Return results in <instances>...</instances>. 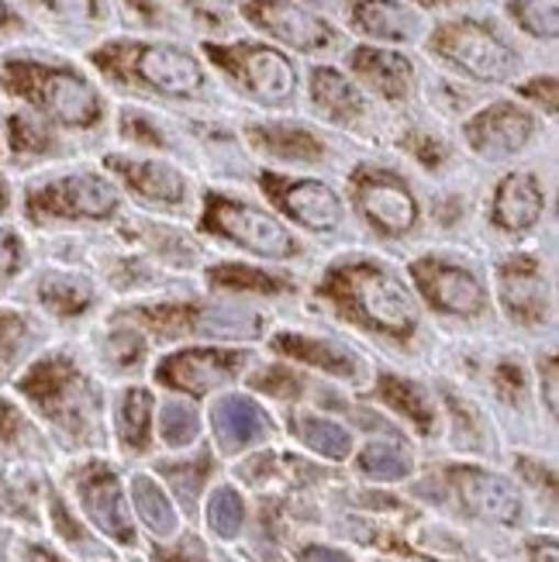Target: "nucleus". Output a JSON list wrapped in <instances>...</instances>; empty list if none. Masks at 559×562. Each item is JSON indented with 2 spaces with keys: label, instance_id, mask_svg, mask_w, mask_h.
Returning a JSON list of instances; mask_svg holds the SVG:
<instances>
[{
  "label": "nucleus",
  "instance_id": "nucleus-18",
  "mask_svg": "<svg viewBox=\"0 0 559 562\" xmlns=\"http://www.w3.org/2000/svg\"><path fill=\"white\" fill-rule=\"evenodd\" d=\"M501 301L525 325H543L549 314V286L536 262L518 259L501 266Z\"/></svg>",
  "mask_w": 559,
  "mask_h": 562
},
{
  "label": "nucleus",
  "instance_id": "nucleus-21",
  "mask_svg": "<svg viewBox=\"0 0 559 562\" xmlns=\"http://www.w3.org/2000/svg\"><path fill=\"white\" fill-rule=\"evenodd\" d=\"M353 72H359V80H367L377 93H383L387 101H404L411 93V77H415V66L407 56L391 53V48H377V45H359L349 56Z\"/></svg>",
  "mask_w": 559,
  "mask_h": 562
},
{
  "label": "nucleus",
  "instance_id": "nucleus-22",
  "mask_svg": "<svg viewBox=\"0 0 559 562\" xmlns=\"http://www.w3.org/2000/svg\"><path fill=\"white\" fill-rule=\"evenodd\" d=\"M353 21L362 35L383 42H411L422 32V18L401 0H356Z\"/></svg>",
  "mask_w": 559,
  "mask_h": 562
},
{
  "label": "nucleus",
  "instance_id": "nucleus-43",
  "mask_svg": "<svg viewBox=\"0 0 559 562\" xmlns=\"http://www.w3.org/2000/svg\"><path fill=\"white\" fill-rule=\"evenodd\" d=\"M301 562H353V559L335 549H325V546H308V549H301Z\"/></svg>",
  "mask_w": 559,
  "mask_h": 562
},
{
  "label": "nucleus",
  "instance_id": "nucleus-31",
  "mask_svg": "<svg viewBox=\"0 0 559 562\" xmlns=\"http://www.w3.org/2000/svg\"><path fill=\"white\" fill-rule=\"evenodd\" d=\"M507 11L532 38L552 42L559 32V0H512Z\"/></svg>",
  "mask_w": 559,
  "mask_h": 562
},
{
  "label": "nucleus",
  "instance_id": "nucleus-9",
  "mask_svg": "<svg viewBox=\"0 0 559 562\" xmlns=\"http://www.w3.org/2000/svg\"><path fill=\"white\" fill-rule=\"evenodd\" d=\"M411 277H415L418 290L435 311L477 317L488 307V286L467 266L443 262V259H418L411 266Z\"/></svg>",
  "mask_w": 559,
  "mask_h": 562
},
{
  "label": "nucleus",
  "instance_id": "nucleus-46",
  "mask_svg": "<svg viewBox=\"0 0 559 562\" xmlns=\"http://www.w3.org/2000/svg\"><path fill=\"white\" fill-rule=\"evenodd\" d=\"M546 404L556 411V359H546Z\"/></svg>",
  "mask_w": 559,
  "mask_h": 562
},
{
  "label": "nucleus",
  "instance_id": "nucleus-29",
  "mask_svg": "<svg viewBox=\"0 0 559 562\" xmlns=\"http://www.w3.org/2000/svg\"><path fill=\"white\" fill-rule=\"evenodd\" d=\"M132 497H135V510L142 515V521L149 525L156 539H169V535L177 531V510L149 476L132 480Z\"/></svg>",
  "mask_w": 559,
  "mask_h": 562
},
{
  "label": "nucleus",
  "instance_id": "nucleus-32",
  "mask_svg": "<svg viewBox=\"0 0 559 562\" xmlns=\"http://www.w3.org/2000/svg\"><path fill=\"white\" fill-rule=\"evenodd\" d=\"M208 525L222 539H238L242 525H246V504L232 491V486H217L208 501Z\"/></svg>",
  "mask_w": 559,
  "mask_h": 562
},
{
  "label": "nucleus",
  "instance_id": "nucleus-28",
  "mask_svg": "<svg viewBox=\"0 0 559 562\" xmlns=\"http://www.w3.org/2000/svg\"><path fill=\"white\" fill-rule=\"evenodd\" d=\"M294 431L311 452H318L325 459H346L353 452L349 431L343 425L328 422V418H318V414H301V418L294 422Z\"/></svg>",
  "mask_w": 559,
  "mask_h": 562
},
{
  "label": "nucleus",
  "instance_id": "nucleus-27",
  "mask_svg": "<svg viewBox=\"0 0 559 562\" xmlns=\"http://www.w3.org/2000/svg\"><path fill=\"white\" fill-rule=\"evenodd\" d=\"M380 397L391 404L398 414H404V418L415 425L422 435L432 431L435 425V411H432V401L425 397V390L415 386L411 380H401V376H383L380 380Z\"/></svg>",
  "mask_w": 559,
  "mask_h": 562
},
{
  "label": "nucleus",
  "instance_id": "nucleus-24",
  "mask_svg": "<svg viewBox=\"0 0 559 562\" xmlns=\"http://www.w3.org/2000/svg\"><path fill=\"white\" fill-rule=\"evenodd\" d=\"M273 346L283 356H294L308 366H318V370L332 373V376H353L359 373V359L349 349H338L332 341L322 338H308V335H280Z\"/></svg>",
  "mask_w": 559,
  "mask_h": 562
},
{
  "label": "nucleus",
  "instance_id": "nucleus-39",
  "mask_svg": "<svg viewBox=\"0 0 559 562\" xmlns=\"http://www.w3.org/2000/svg\"><path fill=\"white\" fill-rule=\"evenodd\" d=\"M48 8L63 18H72V21H93L97 18V0H45Z\"/></svg>",
  "mask_w": 559,
  "mask_h": 562
},
{
  "label": "nucleus",
  "instance_id": "nucleus-15",
  "mask_svg": "<svg viewBox=\"0 0 559 562\" xmlns=\"http://www.w3.org/2000/svg\"><path fill=\"white\" fill-rule=\"evenodd\" d=\"M21 390L53 414L56 422H66V425L77 422L87 404V386L66 359H48L35 366V370L24 376Z\"/></svg>",
  "mask_w": 559,
  "mask_h": 562
},
{
  "label": "nucleus",
  "instance_id": "nucleus-36",
  "mask_svg": "<svg viewBox=\"0 0 559 562\" xmlns=\"http://www.w3.org/2000/svg\"><path fill=\"white\" fill-rule=\"evenodd\" d=\"M211 280L217 286H228V290H283V283L277 277H266V273H256L249 266H222V270H214Z\"/></svg>",
  "mask_w": 559,
  "mask_h": 562
},
{
  "label": "nucleus",
  "instance_id": "nucleus-37",
  "mask_svg": "<svg viewBox=\"0 0 559 562\" xmlns=\"http://www.w3.org/2000/svg\"><path fill=\"white\" fill-rule=\"evenodd\" d=\"M204 473H208V456H201L198 462H193V467H166V476L174 480V486L187 501L198 497L201 483H204Z\"/></svg>",
  "mask_w": 559,
  "mask_h": 562
},
{
  "label": "nucleus",
  "instance_id": "nucleus-13",
  "mask_svg": "<svg viewBox=\"0 0 559 562\" xmlns=\"http://www.w3.org/2000/svg\"><path fill=\"white\" fill-rule=\"evenodd\" d=\"M242 366H246V352L238 349H183L166 356L156 376L163 386L187 390V394H208L211 386H222L238 376Z\"/></svg>",
  "mask_w": 559,
  "mask_h": 562
},
{
  "label": "nucleus",
  "instance_id": "nucleus-50",
  "mask_svg": "<svg viewBox=\"0 0 559 562\" xmlns=\"http://www.w3.org/2000/svg\"><path fill=\"white\" fill-rule=\"evenodd\" d=\"M4 546H8V539H4V531H0V552H4Z\"/></svg>",
  "mask_w": 559,
  "mask_h": 562
},
{
  "label": "nucleus",
  "instance_id": "nucleus-6",
  "mask_svg": "<svg viewBox=\"0 0 559 562\" xmlns=\"http://www.w3.org/2000/svg\"><path fill=\"white\" fill-rule=\"evenodd\" d=\"M211 63H217L232 80H238L262 104H290L298 93V69L287 53L262 42L208 45Z\"/></svg>",
  "mask_w": 559,
  "mask_h": 562
},
{
  "label": "nucleus",
  "instance_id": "nucleus-40",
  "mask_svg": "<svg viewBox=\"0 0 559 562\" xmlns=\"http://www.w3.org/2000/svg\"><path fill=\"white\" fill-rule=\"evenodd\" d=\"M21 266V241L11 232H0V280L11 277Z\"/></svg>",
  "mask_w": 559,
  "mask_h": 562
},
{
  "label": "nucleus",
  "instance_id": "nucleus-17",
  "mask_svg": "<svg viewBox=\"0 0 559 562\" xmlns=\"http://www.w3.org/2000/svg\"><path fill=\"white\" fill-rule=\"evenodd\" d=\"M543 211H546V193L532 173H512L497 183L491 204V217L497 228L528 232L543 222Z\"/></svg>",
  "mask_w": 559,
  "mask_h": 562
},
{
  "label": "nucleus",
  "instance_id": "nucleus-44",
  "mask_svg": "<svg viewBox=\"0 0 559 562\" xmlns=\"http://www.w3.org/2000/svg\"><path fill=\"white\" fill-rule=\"evenodd\" d=\"M525 93H528V97H536V101H543V97H546L549 111L556 108V80H552V77H546V83H543V80L528 83V87H525Z\"/></svg>",
  "mask_w": 559,
  "mask_h": 562
},
{
  "label": "nucleus",
  "instance_id": "nucleus-48",
  "mask_svg": "<svg viewBox=\"0 0 559 562\" xmlns=\"http://www.w3.org/2000/svg\"><path fill=\"white\" fill-rule=\"evenodd\" d=\"M4 207H8V187L0 180V214H4Z\"/></svg>",
  "mask_w": 559,
  "mask_h": 562
},
{
  "label": "nucleus",
  "instance_id": "nucleus-30",
  "mask_svg": "<svg viewBox=\"0 0 559 562\" xmlns=\"http://www.w3.org/2000/svg\"><path fill=\"white\" fill-rule=\"evenodd\" d=\"M153 394L142 386H132L125 397H121V407H118V428H121V438H125V446L132 449H145L149 446V431H153Z\"/></svg>",
  "mask_w": 559,
  "mask_h": 562
},
{
  "label": "nucleus",
  "instance_id": "nucleus-35",
  "mask_svg": "<svg viewBox=\"0 0 559 562\" xmlns=\"http://www.w3.org/2000/svg\"><path fill=\"white\" fill-rule=\"evenodd\" d=\"M42 301L53 304L63 314H77L90 304V286L69 280V277H48L42 283Z\"/></svg>",
  "mask_w": 559,
  "mask_h": 562
},
{
  "label": "nucleus",
  "instance_id": "nucleus-47",
  "mask_svg": "<svg viewBox=\"0 0 559 562\" xmlns=\"http://www.w3.org/2000/svg\"><path fill=\"white\" fill-rule=\"evenodd\" d=\"M29 559H32V562H59L48 549H29Z\"/></svg>",
  "mask_w": 559,
  "mask_h": 562
},
{
  "label": "nucleus",
  "instance_id": "nucleus-16",
  "mask_svg": "<svg viewBox=\"0 0 559 562\" xmlns=\"http://www.w3.org/2000/svg\"><path fill=\"white\" fill-rule=\"evenodd\" d=\"M80 497L90 521L111 535L114 542H135V528L128 521V507H125V491H121V480L108 467H90L80 476Z\"/></svg>",
  "mask_w": 559,
  "mask_h": 562
},
{
  "label": "nucleus",
  "instance_id": "nucleus-12",
  "mask_svg": "<svg viewBox=\"0 0 559 562\" xmlns=\"http://www.w3.org/2000/svg\"><path fill=\"white\" fill-rule=\"evenodd\" d=\"M262 190L280 204V211L287 217H294L298 225H304L311 232H335L346 217V207L338 201V193L322 180L262 177Z\"/></svg>",
  "mask_w": 559,
  "mask_h": 562
},
{
  "label": "nucleus",
  "instance_id": "nucleus-38",
  "mask_svg": "<svg viewBox=\"0 0 559 562\" xmlns=\"http://www.w3.org/2000/svg\"><path fill=\"white\" fill-rule=\"evenodd\" d=\"M11 138H14V149L21 153H38L48 145L45 132H38L29 117H11Z\"/></svg>",
  "mask_w": 559,
  "mask_h": 562
},
{
  "label": "nucleus",
  "instance_id": "nucleus-7",
  "mask_svg": "<svg viewBox=\"0 0 559 562\" xmlns=\"http://www.w3.org/2000/svg\"><path fill=\"white\" fill-rule=\"evenodd\" d=\"M356 207L380 235H404L418 225V201L411 187L387 169H359L356 173Z\"/></svg>",
  "mask_w": 559,
  "mask_h": 562
},
{
  "label": "nucleus",
  "instance_id": "nucleus-1",
  "mask_svg": "<svg viewBox=\"0 0 559 562\" xmlns=\"http://www.w3.org/2000/svg\"><path fill=\"white\" fill-rule=\"evenodd\" d=\"M325 297L346 317H359V325L383 335L407 338L418 328V304L407 293L404 280L383 270L380 262L353 259L338 262L322 283Z\"/></svg>",
  "mask_w": 559,
  "mask_h": 562
},
{
  "label": "nucleus",
  "instance_id": "nucleus-25",
  "mask_svg": "<svg viewBox=\"0 0 559 562\" xmlns=\"http://www.w3.org/2000/svg\"><path fill=\"white\" fill-rule=\"evenodd\" d=\"M253 142L262 153H270L277 159H294V162H314L325 153V145L318 138L308 135L304 128H290V125L253 128Z\"/></svg>",
  "mask_w": 559,
  "mask_h": 562
},
{
  "label": "nucleus",
  "instance_id": "nucleus-11",
  "mask_svg": "<svg viewBox=\"0 0 559 562\" xmlns=\"http://www.w3.org/2000/svg\"><path fill=\"white\" fill-rule=\"evenodd\" d=\"M532 135H536V117L512 101L483 108L477 117L467 121V142H470V149L483 159L518 156L532 142Z\"/></svg>",
  "mask_w": 559,
  "mask_h": 562
},
{
  "label": "nucleus",
  "instance_id": "nucleus-23",
  "mask_svg": "<svg viewBox=\"0 0 559 562\" xmlns=\"http://www.w3.org/2000/svg\"><path fill=\"white\" fill-rule=\"evenodd\" d=\"M311 101L322 114H328L332 121H356L362 114V97L359 90L343 77L338 69H328V66H318L311 72Z\"/></svg>",
  "mask_w": 559,
  "mask_h": 562
},
{
  "label": "nucleus",
  "instance_id": "nucleus-20",
  "mask_svg": "<svg viewBox=\"0 0 559 562\" xmlns=\"http://www.w3.org/2000/svg\"><path fill=\"white\" fill-rule=\"evenodd\" d=\"M211 425H214V435L217 442H222L225 452H238L259 438H266L270 431V418H266V411L249 401V397H222L214 407H211Z\"/></svg>",
  "mask_w": 559,
  "mask_h": 562
},
{
  "label": "nucleus",
  "instance_id": "nucleus-45",
  "mask_svg": "<svg viewBox=\"0 0 559 562\" xmlns=\"http://www.w3.org/2000/svg\"><path fill=\"white\" fill-rule=\"evenodd\" d=\"M532 562H559L556 539H539V542H532Z\"/></svg>",
  "mask_w": 559,
  "mask_h": 562
},
{
  "label": "nucleus",
  "instance_id": "nucleus-19",
  "mask_svg": "<svg viewBox=\"0 0 559 562\" xmlns=\"http://www.w3.org/2000/svg\"><path fill=\"white\" fill-rule=\"evenodd\" d=\"M111 169H118L125 183L142 193L145 201L156 204H180L187 201V180L177 166H169L163 159H125V156H111Z\"/></svg>",
  "mask_w": 559,
  "mask_h": 562
},
{
  "label": "nucleus",
  "instance_id": "nucleus-49",
  "mask_svg": "<svg viewBox=\"0 0 559 562\" xmlns=\"http://www.w3.org/2000/svg\"><path fill=\"white\" fill-rule=\"evenodd\" d=\"M4 21H8V4L0 0V24H4Z\"/></svg>",
  "mask_w": 559,
  "mask_h": 562
},
{
  "label": "nucleus",
  "instance_id": "nucleus-34",
  "mask_svg": "<svg viewBox=\"0 0 559 562\" xmlns=\"http://www.w3.org/2000/svg\"><path fill=\"white\" fill-rule=\"evenodd\" d=\"M201 431V422H198V411H193L190 404H166L163 414H159V435H163V442L166 446H174V449H183L190 446L193 438H198Z\"/></svg>",
  "mask_w": 559,
  "mask_h": 562
},
{
  "label": "nucleus",
  "instance_id": "nucleus-10",
  "mask_svg": "<svg viewBox=\"0 0 559 562\" xmlns=\"http://www.w3.org/2000/svg\"><path fill=\"white\" fill-rule=\"evenodd\" d=\"M246 14L256 29L280 38L283 45L301 48V53H328V48L338 42L328 21L294 4V0H249Z\"/></svg>",
  "mask_w": 559,
  "mask_h": 562
},
{
  "label": "nucleus",
  "instance_id": "nucleus-8",
  "mask_svg": "<svg viewBox=\"0 0 559 562\" xmlns=\"http://www.w3.org/2000/svg\"><path fill=\"white\" fill-rule=\"evenodd\" d=\"M121 198L111 180L97 177V173H77V177H63L56 183H45L32 190L29 207L32 214H48V217H90V222H101L118 211Z\"/></svg>",
  "mask_w": 559,
  "mask_h": 562
},
{
  "label": "nucleus",
  "instance_id": "nucleus-41",
  "mask_svg": "<svg viewBox=\"0 0 559 562\" xmlns=\"http://www.w3.org/2000/svg\"><path fill=\"white\" fill-rule=\"evenodd\" d=\"M156 562H204V549H201L198 539H187L177 549H159L156 552Z\"/></svg>",
  "mask_w": 559,
  "mask_h": 562
},
{
  "label": "nucleus",
  "instance_id": "nucleus-14",
  "mask_svg": "<svg viewBox=\"0 0 559 562\" xmlns=\"http://www.w3.org/2000/svg\"><path fill=\"white\" fill-rule=\"evenodd\" d=\"M449 480L470 515L497 525H515L522 518V497L512 480L477 467H456L449 470Z\"/></svg>",
  "mask_w": 559,
  "mask_h": 562
},
{
  "label": "nucleus",
  "instance_id": "nucleus-26",
  "mask_svg": "<svg viewBox=\"0 0 559 562\" xmlns=\"http://www.w3.org/2000/svg\"><path fill=\"white\" fill-rule=\"evenodd\" d=\"M198 335L211 338H232V341H249L262 335V314L256 311H238V307H204L190 322Z\"/></svg>",
  "mask_w": 559,
  "mask_h": 562
},
{
  "label": "nucleus",
  "instance_id": "nucleus-5",
  "mask_svg": "<svg viewBox=\"0 0 559 562\" xmlns=\"http://www.w3.org/2000/svg\"><path fill=\"white\" fill-rule=\"evenodd\" d=\"M204 228L235 241V246H242L253 256H262V259H294L298 256V238L287 232L280 217H273L270 211H259L246 201L222 198V193H211L208 198Z\"/></svg>",
  "mask_w": 559,
  "mask_h": 562
},
{
  "label": "nucleus",
  "instance_id": "nucleus-4",
  "mask_svg": "<svg viewBox=\"0 0 559 562\" xmlns=\"http://www.w3.org/2000/svg\"><path fill=\"white\" fill-rule=\"evenodd\" d=\"M432 48L452 66L488 83H504L512 80L522 59L512 45H507L491 24L473 21V18H456L446 21L432 32Z\"/></svg>",
  "mask_w": 559,
  "mask_h": 562
},
{
  "label": "nucleus",
  "instance_id": "nucleus-2",
  "mask_svg": "<svg viewBox=\"0 0 559 562\" xmlns=\"http://www.w3.org/2000/svg\"><path fill=\"white\" fill-rule=\"evenodd\" d=\"M118 80H138L166 97H198L208 83L204 66L166 42H118L93 56Z\"/></svg>",
  "mask_w": 559,
  "mask_h": 562
},
{
  "label": "nucleus",
  "instance_id": "nucleus-3",
  "mask_svg": "<svg viewBox=\"0 0 559 562\" xmlns=\"http://www.w3.org/2000/svg\"><path fill=\"white\" fill-rule=\"evenodd\" d=\"M4 83L29 97L35 108L56 117L66 128H93L104 117V101L97 87L72 69H53L35 63H11L4 69Z\"/></svg>",
  "mask_w": 559,
  "mask_h": 562
},
{
  "label": "nucleus",
  "instance_id": "nucleus-42",
  "mask_svg": "<svg viewBox=\"0 0 559 562\" xmlns=\"http://www.w3.org/2000/svg\"><path fill=\"white\" fill-rule=\"evenodd\" d=\"M18 428H21V414L11 404L0 401V442H11V438L18 435Z\"/></svg>",
  "mask_w": 559,
  "mask_h": 562
},
{
  "label": "nucleus",
  "instance_id": "nucleus-33",
  "mask_svg": "<svg viewBox=\"0 0 559 562\" xmlns=\"http://www.w3.org/2000/svg\"><path fill=\"white\" fill-rule=\"evenodd\" d=\"M359 470L373 480H404L411 473V456L391 442H370L359 456Z\"/></svg>",
  "mask_w": 559,
  "mask_h": 562
}]
</instances>
